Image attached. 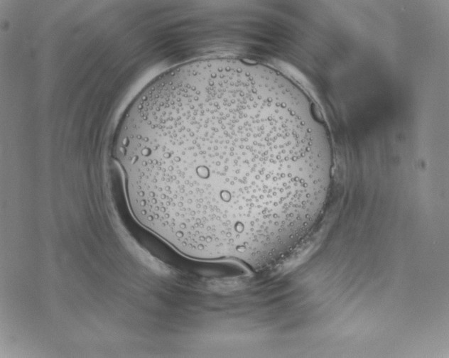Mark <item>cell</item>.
<instances>
[{
  "label": "cell",
  "mask_w": 449,
  "mask_h": 358,
  "mask_svg": "<svg viewBox=\"0 0 449 358\" xmlns=\"http://www.w3.org/2000/svg\"><path fill=\"white\" fill-rule=\"evenodd\" d=\"M117 158L138 221L183 254L272 264L312 230L333 156L315 105L272 67L193 62L135 100Z\"/></svg>",
  "instance_id": "1"
}]
</instances>
